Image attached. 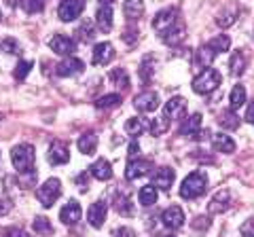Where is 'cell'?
I'll return each instance as SVG.
<instances>
[{
	"label": "cell",
	"mask_w": 254,
	"mask_h": 237,
	"mask_svg": "<svg viewBox=\"0 0 254 237\" xmlns=\"http://www.w3.org/2000/svg\"><path fill=\"white\" fill-rule=\"evenodd\" d=\"M205 188H208V176H205V172H193L182 180L180 197L182 199H197V197H201L205 193Z\"/></svg>",
	"instance_id": "1"
},
{
	"label": "cell",
	"mask_w": 254,
	"mask_h": 237,
	"mask_svg": "<svg viewBox=\"0 0 254 237\" xmlns=\"http://www.w3.org/2000/svg\"><path fill=\"white\" fill-rule=\"evenodd\" d=\"M11 159L15 170L19 174H28V172H34V159H36V153H34V146L30 144H17L11 153Z\"/></svg>",
	"instance_id": "2"
},
{
	"label": "cell",
	"mask_w": 254,
	"mask_h": 237,
	"mask_svg": "<svg viewBox=\"0 0 254 237\" xmlns=\"http://www.w3.org/2000/svg\"><path fill=\"white\" fill-rule=\"evenodd\" d=\"M222 83L220 72H216L214 68H205L203 72L193 81V91L201 93V96H210L212 91H216Z\"/></svg>",
	"instance_id": "3"
},
{
	"label": "cell",
	"mask_w": 254,
	"mask_h": 237,
	"mask_svg": "<svg viewBox=\"0 0 254 237\" xmlns=\"http://www.w3.org/2000/svg\"><path fill=\"white\" fill-rule=\"evenodd\" d=\"M60 195H62V182L58 178L45 180L43 186H38V191H36L38 201H41L45 208H51V205L60 199Z\"/></svg>",
	"instance_id": "4"
},
{
	"label": "cell",
	"mask_w": 254,
	"mask_h": 237,
	"mask_svg": "<svg viewBox=\"0 0 254 237\" xmlns=\"http://www.w3.org/2000/svg\"><path fill=\"white\" fill-rule=\"evenodd\" d=\"M85 9V0H62L58 6V15L62 21H74Z\"/></svg>",
	"instance_id": "5"
},
{
	"label": "cell",
	"mask_w": 254,
	"mask_h": 237,
	"mask_svg": "<svg viewBox=\"0 0 254 237\" xmlns=\"http://www.w3.org/2000/svg\"><path fill=\"white\" fill-rule=\"evenodd\" d=\"M176 17H178V11L174 9H163V11H159L157 15H155V19H153V28L157 30V32H161V34H165L168 30L176 23Z\"/></svg>",
	"instance_id": "6"
},
{
	"label": "cell",
	"mask_w": 254,
	"mask_h": 237,
	"mask_svg": "<svg viewBox=\"0 0 254 237\" xmlns=\"http://www.w3.org/2000/svg\"><path fill=\"white\" fill-rule=\"evenodd\" d=\"M47 159H49L51 165H64V163H68L70 159V148L66 142H62V140H55L53 144L49 146V155H47Z\"/></svg>",
	"instance_id": "7"
},
{
	"label": "cell",
	"mask_w": 254,
	"mask_h": 237,
	"mask_svg": "<svg viewBox=\"0 0 254 237\" xmlns=\"http://www.w3.org/2000/svg\"><path fill=\"white\" fill-rule=\"evenodd\" d=\"M153 170V163L146 161V159H129L127 163V170H125V178L127 180H138L142 176H146V174Z\"/></svg>",
	"instance_id": "8"
},
{
	"label": "cell",
	"mask_w": 254,
	"mask_h": 237,
	"mask_svg": "<svg viewBox=\"0 0 254 237\" xmlns=\"http://www.w3.org/2000/svg\"><path fill=\"white\" fill-rule=\"evenodd\" d=\"M81 216H83V210H81V205H78V201H74V199H70L60 212V220L68 227H74L78 220H81Z\"/></svg>",
	"instance_id": "9"
},
{
	"label": "cell",
	"mask_w": 254,
	"mask_h": 237,
	"mask_svg": "<svg viewBox=\"0 0 254 237\" xmlns=\"http://www.w3.org/2000/svg\"><path fill=\"white\" fill-rule=\"evenodd\" d=\"M106 214H108V205L104 201H95L89 205V210H87V220H89V225L93 229H102L106 220Z\"/></svg>",
	"instance_id": "10"
},
{
	"label": "cell",
	"mask_w": 254,
	"mask_h": 237,
	"mask_svg": "<svg viewBox=\"0 0 254 237\" xmlns=\"http://www.w3.org/2000/svg\"><path fill=\"white\" fill-rule=\"evenodd\" d=\"M133 106H136L140 113H153L159 108V96L155 91H142L133 98Z\"/></svg>",
	"instance_id": "11"
},
{
	"label": "cell",
	"mask_w": 254,
	"mask_h": 237,
	"mask_svg": "<svg viewBox=\"0 0 254 237\" xmlns=\"http://www.w3.org/2000/svg\"><path fill=\"white\" fill-rule=\"evenodd\" d=\"M189 140H199L203 138V118L201 115H193L190 118H187V123L182 125V129H180Z\"/></svg>",
	"instance_id": "12"
},
{
	"label": "cell",
	"mask_w": 254,
	"mask_h": 237,
	"mask_svg": "<svg viewBox=\"0 0 254 237\" xmlns=\"http://www.w3.org/2000/svg\"><path fill=\"white\" fill-rule=\"evenodd\" d=\"M115 58V47L110 43H98L93 47V55H91V61L95 66H106L110 59Z\"/></svg>",
	"instance_id": "13"
},
{
	"label": "cell",
	"mask_w": 254,
	"mask_h": 237,
	"mask_svg": "<svg viewBox=\"0 0 254 237\" xmlns=\"http://www.w3.org/2000/svg\"><path fill=\"white\" fill-rule=\"evenodd\" d=\"M49 47H51V51L58 53V55H72L74 49H76V45H74L72 38H68L64 34H55L49 41Z\"/></svg>",
	"instance_id": "14"
},
{
	"label": "cell",
	"mask_w": 254,
	"mask_h": 237,
	"mask_svg": "<svg viewBox=\"0 0 254 237\" xmlns=\"http://www.w3.org/2000/svg\"><path fill=\"white\" fill-rule=\"evenodd\" d=\"M83 70H85V64L81 59H76V58H68V59H64V61H60V64L55 66L58 76H76V74H81Z\"/></svg>",
	"instance_id": "15"
},
{
	"label": "cell",
	"mask_w": 254,
	"mask_h": 237,
	"mask_svg": "<svg viewBox=\"0 0 254 237\" xmlns=\"http://www.w3.org/2000/svg\"><path fill=\"white\" fill-rule=\"evenodd\" d=\"M161 220L168 229H180L185 225V212H182V208H178V205H170L168 210H163Z\"/></svg>",
	"instance_id": "16"
},
{
	"label": "cell",
	"mask_w": 254,
	"mask_h": 237,
	"mask_svg": "<svg viewBox=\"0 0 254 237\" xmlns=\"http://www.w3.org/2000/svg\"><path fill=\"white\" fill-rule=\"evenodd\" d=\"M187 115V100L185 98H172L168 104H165V118H170V121H178Z\"/></svg>",
	"instance_id": "17"
},
{
	"label": "cell",
	"mask_w": 254,
	"mask_h": 237,
	"mask_svg": "<svg viewBox=\"0 0 254 237\" xmlns=\"http://www.w3.org/2000/svg\"><path fill=\"white\" fill-rule=\"evenodd\" d=\"M174 178H176V172L172 168H159L153 176L155 188H161V191H170V186L174 184Z\"/></svg>",
	"instance_id": "18"
},
{
	"label": "cell",
	"mask_w": 254,
	"mask_h": 237,
	"mask_svg": "<svg viewBox=\"0 0 254 237\" xmlns=\"http://www.w3.org/2000/svg\"><path fill=\"white\" fill-rule=\"evenodd\" d=\"M95 21H98V28L104 34H108L113 30V6L110 4H100L98 13H95Z\"/></svg>",
	"instance_id": "19"
},
{
	"label": "cell",
	"mask_w": 254,
	"mask_h": 237,
	"mask_svg": "<svg viewBox=\"0 0 254 237\" xmlns=\"http://www.w3.org/2000/svg\"><path fill=\"white\" fill-rule=\"evenodd\" d=\"M229 201H231V195H229V191H218L216 195L212 197V201L208 205V210H210V214H222L227 208H229Z\"/></svg>",
	"instance_id": "20"
},
{
	"label": "cell",
	"mask_w": 254,
	"mask_h": 237,
	"mask_svg": "<svg viewBox=\"0 0 254 237\" xmlns=\"http://www.w3.org/2000/svg\"><path fill=\"white\" fill-rule=\"evenodd\" d=\"M89 174L98 180H110L113 178V165H110L108 159H98L89 168Z\"/></svg>",
	"instance_id": "21"
},
{
	"label": "cell",
	"mask_w": 254,
	"mask_h": 237,
	"mask_svg": "<svg viewBox=\"0 0 254 237\" xmlns=\"http://www.w3.org/2000/svg\"><path fill=\"white\" fill-rule=\"evenodd\" d=\"M123 13L127 19H140L142 15H144V2L142 0H125L123 4Z\"/></svg>",
	"instance_id": "22"
},
{
	"label": "cell",
	"mask_w": 254,
	"mask_h": 237,
	"mask_svg": "<svg viewBox=\"0 0 254 237\" xmlns=\"http://www.w3.org/2000/svg\"><path fill=\"white\" fill-rule=\"evenodd\" d=\"M95 148H98V136H95L93 131H87L78 138V151L83 155H93Z\"/></svg>",
	"instance_id": "23"
},
{
	"label": "cell",
	"mask_w": 254,
	"mask_h": 237,
	"mask_svg": "<svg viewBox=\"0 0 254 237\" xmlns=\"http://www.w3.org/2000/svg\"><path fill=\"white\" fill-rule=\"evenodd\" d=\"M115 210H117L121 216H133V212H136L131 199H129L127 195H123V193H117V195H115Z\"/></svg>",
	"instance_id": "24"
},
{
	"label": "cell",
	"mask_w": 254,
	"mask_h": 237,
	"mask_svg": "<svg viewBox=\"0 0 254 237\" xmlns=\"http://www.w3.org/2000/svg\"><path fill=\"white\" fill-rule=\"evenodd\" d=\"M212 146L216 148L218 153H233L235 151V142L227 136V133H216L212 138Z\"/></svg>",
	"instance_id": "25"
},
{
	"label": "cell",
	"mask_w": 254,
	"mask_h": 237,
	"mask_svg": "<svg viewBox=\"0 0 254 237\" xmlns=\"http://www.w3.org/2000/svg\"><path fill=\"white\" fill-rule=\"evenodd\" d=\"M218 125L225 129H237L240 127V117H237L233 110H222L218 115Z\"/></svg>",
	"instance_id": "26"
},
{
	"label": "cell",
	"mask_w": 254,
	"mask_h": 237,
	"mask_svg": "<svg viewBox=\"0 0 254 237\" xmlns=\"http://www.w3.org/2000/svg\"><path fill=\"white\" fill-rule=\"evenodd\" d=\"M244 102H246V89L242 85H235L231 89V96H229V106L235 113V110H240L244 106Z\"/></svg>",
	"instance_id": "27"
},
{
	"label": "cell",
	"mask_w": 254,
	"mask_h": 237,
	"mask_svg": "<svg viewBox=\"0 0 254 237\" xmlns=\"http://www.w3.org/2000/svg\"><path fill=\"white\" fill-rule=\"evenodd\" d=\"M138 201L144 205V208H148V205H155V201H157V188L153 184L142 186L140 193H138Z\"/></svg>",
	"instance_id": "28"
},
{
	"label": "cell",
	"mask_w": 254,
	"mask_h": 237,
	"mask_svg": "<svg viewBox=\"0 0 254 237\" xmlns=\"http://www.w3.org/2000/svg\"><path fill=\"white\" fill-rule=\"evenodd\" d=\"M214 58H216V53H214L208 45H203V47H199V51H197V58H195V64L197 66H203V68H208L212 61H214Z\"/></svg>",
	"instance_id": "29"
},
{
	"label": "cell",
	"mask_w": 254,
	"mask_h": 237,
	"mask_svg": "<svg viewBox=\"0 0 254 237\" xmlns=\"http://www.w3.org/2000/svg\"><path fill=\"white\" fill-rule=\"evenodd\" d=\"M32 229H34V233H38V235H51L53 233L51 220L45 218V216H36L32 220Z\"/></svg>",
	"instance_id": "30"
},
{
	"label": "cell",
	"mask_w": 254,
	"mask_h": 237,
	"mask_svg": "<svg viewBox=\"0 0 254 237\" xmlns=\"http://www.w3.org/2000/svg\"><path fill=\"white\" fill-rule=\"evenodd\" d=\"M208 47L214 51V53H225V51H229V47H231V38L229 36H225V34H220V36H216V38H212V41L208 43Z\"/></svg>",
	"instance_id": "31"
},
{
	"label": "cell",
	"mask_w": 254,
	"mask_h": 237,
	"mask_svg": "<svg viewBox=\"0 0 254 237\" xmlns=\"http://www.w3.org/2000/svg\"><path fill=\"white\" fill-rule=\"evenodd\" d=\"M182 38H185V26H180V23H178V26H172L168 32L163 34V41L168 45H178Z\"/></svg>",
	"instance_id": "32"
},
{
	"label": "cell",
	"mask_w": 254,
	"mask_h": 237,
	"mask_svg": "<svg viewBox=\"0 0 254 237\" xmlns=\"http://www.w3.org/2000/svg\"><path fill=\"white\" fill-rule=\"evenodd\" d=\"M146 129V123L142 121L140 117H133V118H127V123H125V131L129 133V136H140L142 131Z\"/></svg>",
	"instance_id": "33"
},
{
	"label": "cell",
	"mask_w": 254,
	"mask_h": 237,
	"mask_svg": "<svg viewBox=\"0 0 254 237\" xmlns=\"http://www.w3.org/2000/svg\"><path fill=\"white\" fill-rule=\"evenodd\" d=\"M76 34H78V41H83V43H89V41H93V23L89 21V19H85V21H81V26L76 28Z\"/></svg>",
	"instance_id": "34"
},
{
	"label": "cell",
	"mask_w": 254,
	"mask_h": 237,
	"mask_svg": "<svg viewBox=\"0 0 254 237\" xmlns=\"http://www.w3.org/2000/svg\"><path fill=\"white\" fill-rule=\"evenodd\" d=\"M244 70H246V58H244L242 51H237L231 58V72L235 76H240V74H244Z\"/></svg>",
	"instance_id": "35"
},
{
	"label": "cell",
	"mask_w": 254,
	"mask_h": 237,
	"mask_svg": "<svg viewBox=\"0 0 254 237\" xmlns=\"http://www.w3.org/2000/svg\"><path fill=\"white\" fill-rule=\"evenodd\" d=\"M119 104H121V96H119V93H108V96H102L98 102H95L98 108H113Z\"/></svg>",
	"instance_id": "36"
},
{
	"label": "cell",
	"mask_w": 254,
	"mask_h": 237,
	"mask_svg": "<svg viewBox=\"0 0 254 237\" xmlns=\"http://www.w3.org/2000/svg\"><path fill=\"white\" fill-rule=\"evenodd\" d=\"M23 9H26V13L34 15V13H41L45 9V0H21Z\"/></svg>",
	"instance_id": "37"
},
{
	"label": "cell",
	"mask_w": 254,
	"mask_h": 237,
	"mask_svg": "<svg viewBox=\"0 0 254 237\" xmlns=\"http://www.w3.org/2000/svg\"><path fill=\"white\" fill-rule=\"evenodd\" d=\"M32 68H34V61H19V64L15 66V78H17V81H23V78L30 74Z\"/></svg>",
	"instance_id": "38"
},
{
	"label": "cell",
	"mask_w": 254,
	"mask_h": 237,
	"mask_svg": "<svg viewBox=\"0 0 254 237\" xmlns=\"http://www.w3.org/2000/svg\"><path fill=\"white\" fill-rule=\"evenodd\" d=\"M110 78H113L117 85H121L123 89H127V87H129V76H127V72H125L123 68L113 70V72H110Z\"/></svg>",
	"instance_id": "39"
},
{
	"label": "cell",
	"mask_w": 254,
	"mask_h": 237,
	"mask_svg": "<svg viewBox=\"0 0 254 237\" xmlns=\"http://www.w3.org/2000/svg\"><path fill=\"white\" fill-rule=\"evenodd\" d=\"M138 74H140V78H142L144 83H148V81H150V76H153V64H150V59H148V58L140 64Z\"/></svg>",
	"instance_id": "40"
},
{
	"label": "cell",
	"mask_w": 254,
	"mask_h": 237,
	"mask_svg": "<svg viewBox=\"0 0 254 237\" xmlns=\"http://www.w3.org/2000/svg\"><path fill=\"white\" fill-rule=\"evenodd\" d=\"M148 129H150V133H163L165 129H168V121H165V117H161V118H155L153 123L148 125Z\"/></svg>",
	"instance_id": "41"
},
{
	"label": "cell",
	"mask_w": 254,
	"mask_h": 237,
	"mask_svg": "<svg viewBox=\"0 0 254 237\" xmlns=\"http://www.w3.org/2000/svg\"><path fill=\"white\" fill-rule=\"evenodd\" d=\"M235 21V13L233 11H222L218 17H216V23L222 28H227V26H231V23Z\"/></svg>",
	"instance_id": "42"
},
{
	"label": "cell",
	"mask_w": 254,
	"mask_h": 237,
	"mask_svg": "<svg viewBox=\"0 0 254 237\" xmlns=\"http://www.w3.org/2000/svg\"><path fill=\"white\" fill-rule=\"evenodd\" d=\"M190 227L195 229V231H205V229H210V218L205 216H197L193 223H190Z\"/></svg>",
	"instance_id": "43"
},
{
	"label": "cell",
	"mask_w": 254,
	"mask_h": 237,
	"mask_svg": "<svg viewBox=\"0 0 254 237\" xmlns=\"http://www.w3.org/2000/svg\"><path fill=\"white\" fill-rule=\"evenodd\" d=\"M2 49L6 53L15 55V53H19V45H17V41H13V38H4V41H2Z\"/></svg>",
	"instance_id": "44"
},
{
	"label": "cell",
	"mask_w": 254,
	"mask_h": 237,
	"mask_svg": "<svg viewBox=\"0 0 254 237\" xmlns=\"http://www.w3.org/2000/svg\"><path fill=\"white\" fill-rule=\"evenodd\" d=\"M242 235L244 237H254V218H250V220H246V223L242 225Z\"/></svg>",
	"instance_id": "45"
},
{
	"label": "cell",
	"mask_w": 254,
	"mask_h": 237,
	"mask_svg": "<svg viewBox=\"0 0 254 237\" xmlns=\"http://www.w3.org/2000/svg\"><path fill=\"white\" fill-rule=\"evenodd\" d=\"M113 237H136V235H133V229L129 227H119L113 231Z\"/></svg>",
	"instance_id": "46"
},
{
	"label": "cell",
	"mask_w": 254,
	"mask_h": 237,
	"mask_svg": "<svg viewBox=\"0 0 254 237\" xmlns=\"http://www.w3.org/2000/svg\"><path fill=\"white\" fill-rule=\"evenodd\" d=\"M4 237H30V235L19 227H11V229H6L4 231Z\"/></svg>",
	"instance_id": "47"
},
{
	"label": "cell",
	"mask_w": 254,
	"mask_h": 237,
	"mask_svg": "<svg viewBox=\"0 0 254 237\" xmlns=\"http://www.w3.org/2000/svg\"><path fill=\"white\" fill-rule=\"evenodd\" d=\"M13 210V203L6 197H0V216H6Z\"/></svg>",
	"instance_id": "48"
},
{
	"label": "cell",
	"mask_w": 254,
	"mask_h": 237,
	"mask_svg": "<svg viewBox=\"0 0 254 237\" xmlns=\"http://www.w3.org/2000/svg\"><path fill=\"white\" fill-rule=\"evenodd\" d=\"M87 184H89V176L83 172V174H78L76 176V186L81 188V191H87Z\"/></svg>",
	"instance_id": "49"
},
{
	"label": "cell",
	"mask_w": 254,
	"mask_h": 237,
	"mask_svg": "<svg viewBox=\"0 0 254 237\" xmlns=\"http://www.w3.org/2000/svg\"><path fill=\"white\" fill-rule=\"evenodd\" d=\"M123 41L129 43V45H133V43L138 41V30H127V32L123 34Z\"/></svg>",
	"instance_id": "50"
},
{
	"label": "cell",
	"mask_w": 254,
	"mask_h": 237,
	"mask_svg": "<svg viewBox=\"0 0 254 237\" xmlns=\"http://www.w3.org/2000/svg\"><path fill=\"white\" fill-rule=\"evenodd\" d=\"M21 182H23V186H32V184L36 182V172H28L26 176H23Z\"/></svg>",
	"instance_id": "51"
},
{
	"label": "cell",
	"mask_w": 254,
	"mask_h": 237,
	"mask_svg": "<svg viewBox=\"0 0 254 237\" xmlns=\"http://www.w3.org/2000/svg\"><path fill=\"white\" fill-rule=\"evenodd\" d=\"M127 155H129V159H138V157H140L138 142H131V144H129V153H127Z\"/></svg>",
	"instance_id": "52"
},
{
	"label": "cell",
	"mask_w": 254,
	"mask_h": 237,
	"mask_svg": "<svg viewBox=\"0 0 254 237\" xmlns=\"http://www.w3.org/2000/svg\"><path fill=\"white\" fill-rule=\"evenodd\" d=\"M246 121L254 125V102H252V104L248 106V113H246Z\"/></svg>",
	"instance_id": "53"
},
{
	"label": "cell",
	"mask_w": 254,
	"mask_h": 237,
	"mask_svg": "<svg viewBox=\"0 0 254 237\" xmlns=\"http://www.w3.org/2000/svg\"><path fill=\"white\" fill-rule=\"evenodd\" d=\"M6 4H9V6H15V4H17V0H6Z\"/></svg>",
	"instance_id": "54"
},
{
	"label": "cell",
	"mask_w": 254,
	"mask_h": 237,
	"mask_svg": "<svg viewBox=\"0 0 254 237\" xmlns=\"http://www.w3.org/2000/svg\"><path fill=\"white\" fill-rule=\"evenodd\" d=\"M100 2H102V4H113L115 0H100Z\"/></svg>",
	"instance_id": "55"
},
{
	"label": "cell",
	"mask_w": 254,
	"mask_h": 237,
	"mask_svg": "<svg viewBox=\"0 0 254 237\" xmlns=\"http://www.w3.org/2000/svg\"><path fill=\"white\" fill-rule=\"evenodd\" d=\"M159 237H172V235H159Z\"/></svg>",
	"instance_id": "56"
}]
</instances>
